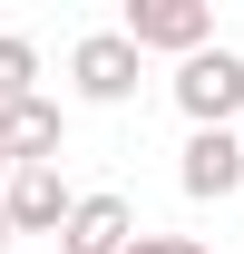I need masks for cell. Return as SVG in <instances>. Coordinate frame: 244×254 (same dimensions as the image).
Returning <instances> with one entry per match:
<instances>
[{
  "instance_id": "cell-1",
  "label": "cell",
  "mask_w": 244,
  "mask_h": 254,
  "mask_svg": "<svg viewBox=\"0 0 244 254\" xmlns=\"http://www.w3.org/2000/svg\"><path fill=\"white\" fill-rule=\"evenodd\" d=\"M176 108H185V127H235L244 118V49H225V39H205L195 59H176Z\"/></svg>"
},
{
  "instance_id": "cell-2",
  "label": "cell",
  "mask_w": 244,
  "mask_h": 254,
  "mask_svg": "<svg viewBox=\"0 0 244 254\" xmlns=\"http://www.w3.org/2000/svg\"><path fill=\"white\" fill-rule=\"evenodd\" d=\"M118 39L147 59V49H166V59H195L215 39V10L205 0H127V20H118Z\"/></svg>"
},
{
  "instance_id": "cell-3",
  "label": "cell",
  "mask_w": 244,
  "mask_h": 254,
  "mask_svg": "<svg viewBox=\"0 0 244 254\" xmlns=\"http://www.w3.org/2000/svg\"><path fill=\"white\" fill-rule=\"evenodd\" d=\"M137 78H147V59H137L118 30H88L78 49H68V88L88 98V108H127V98H137Z\"/></svg>"
},
{
  "instance_id": "cell-4",
  "label": "cell",
  "mask_w": 244,
  "mask_h": 254,
  "mask_svg": "<svg viewBox=\"0 0 244 254\" xmlns=\"http://www.w3.org/2000/svg\"><path fill=\"white\" fill-rule=\"evenodd\" d=\"M176 186L195 195V205H225V195H244V137L235 127H195L176 157Z\"/></svg>"
},
{
  "instance_id": "cell-5",
  "label": "cell",
  "mask_w": 244,
  "mask_h": 254,
  "mask_svg": "<svg viewBox=\"0 0 244 254\" xmlns=\"http://www.w3.org/2000/svg\"><path fill=\"white\" fill-rule=\"evenodd\" d=\"M127 245H137V205L118 186H88L59 225V254H127Z\"/></svg>"
},
{
  "instance_id": "cell-6",
  "label": "cell",
  "mask_w": 244,
  "mask_h": 254,
  "mask_svg": "<svg viewBox=\"0 0 244 254\" xmlns=\"http://www.w3.org/2000/svg\"><path fill=\"white\" fill-rule=\"evenodd\" d=\"M68 176L59 166H10V186H0V215H10V235H59L68 225Z\"/></svg>"
},
{
  "instance_id": "cell-7",
  "label": "cell",
  "mask_w": 244,
  "mask_h": 254,
  "mask_svg": "<svg viewBox=\"0 0 244 254\" xmlns=\"http://www.w3.org/2000/svg\"><path fill=\"white\" fill-rule=\"evenodd\" d=\"M59 137H68L59 98H20V108H0V157H10V166H59Z\"/></svg>"
},
{
  "instance_id": "cell-8",
  "label": "cell",
  "mask_w": 244,
  "mask_h": 254,
  "mask_svg": "<svg viewBox=\"0 0 244 254\" xmlns=\"http://www.w3.org/2000/svg\"><path fill=\"white\" fill-rule=\"evenodd\" d=\"M20 98H39V49L20 30H0V108H20Z\"/></svg>"
},
{
  "instance_id": "cell-9",
  "label": "cell",
  "mask_w": 244,
  "mask_h": 254,
  "mask_svg": "<svg viewBox=\"0 0 244 254\" xmlns=\"http://www.w3.org/2000/svg\"><path fill=\"white\" fill-rule=\"evenodd\" d=\"M127 254H205V245H195V235H147V225H137V245H127Z\"/></svg>"
},
{
  "instance_id": "cell-10",
  "label": "cell",
  "mask_w": 244,
  "mask_h": 254,
  "mask_svg": "<svg viewBox=\"0 0 244 254\" xmlns=\"http://www.w3.org/2000/svg\"><path fill=\"white\" fill-rule=\"evenodd\" d=\"M0 254H10V215H0Z\"/></svg>"
}]
</instances>
